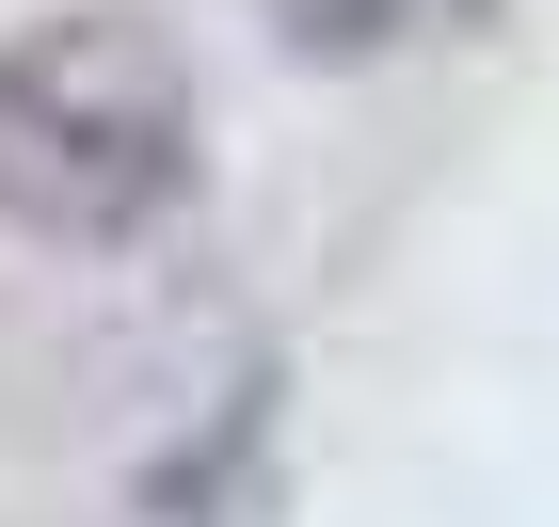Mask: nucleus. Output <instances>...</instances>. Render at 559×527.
<instances>
[{
  "label": "nucleus",
  "mask_w": 559,
  "mask_h": 527,
  "mask_svg": "<svg viewBox=\"0 0 559 527\" xmlns=\"http://www.w3.org/2000/svg\"><path fill=\"white\" fill-rule=\"evenodd\" d=\"M272 16H288V48H320V64H336V48H384L416 0H272Z\"/></svg>",
  "instance_id": "obj_2"
},
{
  "label": "nucleus",
  "mask_w": 559,
  "mask_h": 527,
  "mask_svg": "<svg viewBox=\"0 0 559 527\" xmlns=\"http://www.w3.org/2000/svg\"><path fill=\"white\" fill-rule=\"evenodd\" d=\"M192 192V64L144 16H48L0 48V208L33 240H144Z\"/></svg>",
  "instance_id": "obj_1"
}]
</instances>
